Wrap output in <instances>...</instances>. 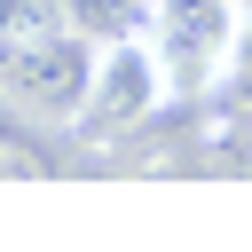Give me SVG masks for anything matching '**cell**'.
Wrapping results in <instances>:
<instances>
[{
  "instance_id": "obj_4",
  "label": "cell",
  "mask_w": 252,
  "mask_h": 252,
  "mask_svg": "<svg viewBox=\"0 0 252 252\" xmlns=\"http://www.w3.org/2000/svg\"><path fill=\"white\" fill-rule=\"evenodd\" d=\"M158 16V0H63V24L87 32L94 47H118V39H142Z\"/></svg>"
},
{
  "instance_id": "obj_3",
  "label": "cell",
  "mask_w": 252,
  "mask_h": 252,
  "mask_svg": "<svg viewBox=\"0 0 252 252\" xmlns=\"http://www.w3.org/2000/svg\"><path fill=\"white\" fill-rule=\"evenodd\" d=\"M173 87H165V63H158V47L150 39H118V47H102L94 55V87H87V134H126V126H142V118H158V102H165Z\"/></svg>"
},
{
  "instance_id": "obj_2",
  "label": "cell",
  "mask_w": 252,
  "mask_h": 252,
  "mask_svg": "<svg viewBox=\"0 0 252 252\" xmlns=\"http://www.w3.org/2000/svg\"><path fill=\"white\" fill-rule=\"evenodd\" d=\"M94 39L87 32H47L39 47H16L0 55V94L32 118H79L87 110V87H94Z\"/></svg>"
},
{
  "instance_id": "obj_5",
  "label": "cell",
  "mask_w": 252,
  "mask_h": 252,
  "mask_svg": "<svg viewBox=\"0 0 252 252\" xmlns=\"http://www.w3.org/2000/svg\"><path fill=\"white\" fill-rule=\"evenodd\" d=\"M47 32H71L63 24V0H0V55L39 47Z\"/></svg>"
},
{
  "instance_id": "obj_1",
  "label": "cell",
  "mask_w": 252,
  "mask_h": 252,
  "mask_svg": "<svg viewBox=\"0 0 252 252\" xmlns=\"http://www.w3.org/2000/svg\"><path fill=\"white\" fill-rule=\"evenodd\" d=\"M142 39L158 47L173 94H205L213 79H228V63L244 47V0H158Z\"/></svg>"
}]
</instances>
